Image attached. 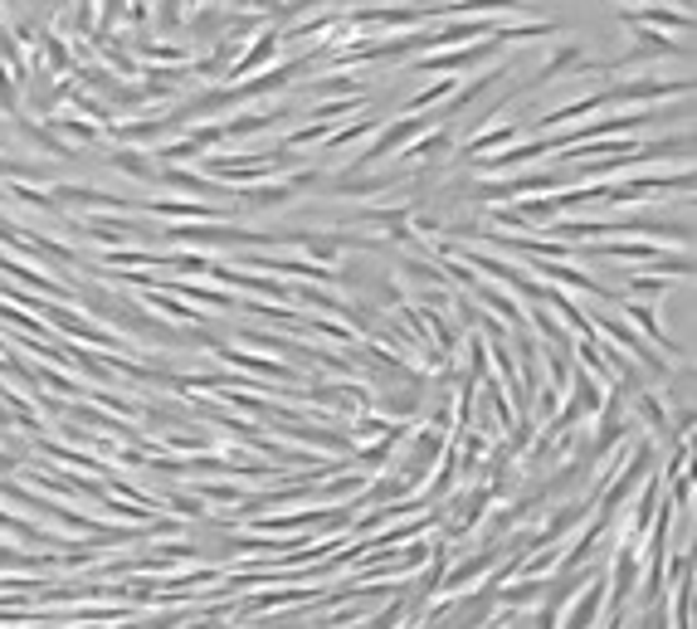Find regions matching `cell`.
<instances>
[{
  "instance_id": "obj_2",
  "label": "cell",
  "mask_w": 697,
  "mask_h": 629,
  "mask_svg": "<svg viewBox=\"0 0 697 629\" xmlns=\"http://www.w3.org/2000/svg\"><path fill=\"white\" fill-rule=\"evenodd\" d=\"M274 54H278V25H268L264 35H258V40L250 44V49H244V54H234V64H230V69H224V78H234V84H240V78H250V74H258V69H264V64L274 59Z\"/></svg>"
},
{
  "instance_id": "obj_5",
  "label": "cell",
  "mask_w": 697,
  "mask_h": 629,
  "mask_svg": "<svg viewBox=\"0 0 697 629\" xmlns=\"http://www.w3.org/2000/svg\"><path fill=\"white\" fill-rule=\"evenodd\" d=\"M152 25L162 30V35H176V30L186 25V0H156V15Z\"/></svg>"
},
{
  "instance_id": "obj_1",
  "label": "cell",
  "mask_w": 697,
  "mask_h": 629,
  "mask_svg": "<svg viewBox=\"0 0 697 629\" xmlns=\"http://www.w3.org/2000/svg\"><path fill=\"white\" fill-rule=\"evenodd\" d=\"M502 49H508V44H502V35H483V40L454 44V49H424V54H414L410 69H420V74H449V78H454L458 69H474V64L498 59Z\"/></svg>"
},
{
  "instance_id": "obj_4",
  "label": "cell",
  "mask_w": 697,
  "mask_h": 629,
  "mask_svg": "<svg viewBox=\"0 0 697 629\" xmlns=\"http://www.w3.org/2000/svg\"><path fill=\"white\" fill-rule=\"evenodd\" d=\"M424 128H430V118H420V112H410V118L390 122V128H386V132H380V142H376V147H370V152L362 156V162H380V156H386V152H396V147H400V142H405V137H410V132H424Z\"/></svg>"
},
{
  "instance_id": "obj_3",
  "label": "cell",
  "mask_w": 697,
  "mask_h": 629,
  "mask_svg": "<svg viewBox=\"0 0 697 629\" xmlns=\"http://www.w3.org/2000/svg\"><path fill=\"white\" fill-rule=\"evenodd\" d=\"M624 25H659V30H678V35H693V10L639 5V10H624Z\"/></svg>"
},
{
  "instance_id": "obj_6",
  "label": "cell",
  "mask_w": 697,
  "mask_h": 629,
  "mask_svg": "<svg viewBox=\"0 0 697 629\" xmlns=\"http://www.w3.org/2000/svg\"><path fill=\"white\" fill-rule=\"evenodd\" d=\"M59 128L69 132V137H84V142H93V137H98V132H93V128H84V122H59Z\"/></svg>"
}]
</instances>
